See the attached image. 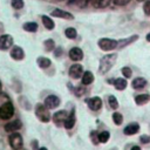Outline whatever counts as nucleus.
<instances>
[{
  "mask_svg": "<svg viewBox=\"0 0 150 150\" xmlns=\"http://www.w3.org/2000/svg\"><path fill=\"white\" fill-rule=\"evenodd\" d=\"M116 60H117V54H115V53L107 54V55H104L103 57H101V60H100V66H98L100 73H101V74L108 73V71L111 69V67L115 64Z\"/></svg>",
  "mask_w": 150,
  "mask_h": 150,
  "instance_id": "f257e3e1",
  "label": "nucleus"
},
{
  "mask_svg": "<svg viewBox=\"0 0 150 150\" xmlns=\"http://www.w3.org/2000/svg\"><path fill=\"white\" fill-rule=\"evenodd\" d=\"M35 115L43 123H48L50 121V118H52L50 114L48 111V108L45 104H41V103H38L35 105Z\"/></svg>",
  "mask_w": 150,
  "mask_h": 150,
  "instance_id": "f03ea898",
  "label": "nucleus"
},
{
  "mask_svg": "<svg viewBox=\"0 0 150 150\" xmlns=\"http://www.w3.org/2000/svg\"><path fill=\"white\" fill-rule=\"evenodd\" d=\"M14 114V107L11 101L0 105V118L1 120H9Z\"/></svg>",
  "mask_w": 150,
  "mask_h": 150,
  "instance_id": "7ed1b4c3",
  "label": "nucleus"
},
{
  "mask_svg": "<svg viewBox=\"0 0 150 150\" xmlns=\"http://www.w3.org/2000/svg\"><path fill=\"white\" fill-rule=\"evenodd\" d=\"M98 47L102 49V50H112L115 48H117V41L116 40H112V39H109V38H102L98 40L97 42Z\"/></svg>",
  "mask_w": 150,
  "mask_h": 150,
  "instance_id": "20e7f679",
  "label": "nucleus"
},
{
  "mask_svg": "<svg viewBox=\"0 0 150 150\" xmlns=\"http://www.w3.org/2000/svg\"><path fill=\"white\" fill-rule=\"evenodd\" d=\"M8 142H9V145L13 150H16V149H20L22 148V144H23V139H22V136L19 134V132H12L8 137Z\"/></svg>",
  "mask_w": 150,
  "mask_h": 150,
  "instance_id": "39448f33",
  "label": "nucleus"
},
{
  "mask_svg": "<svg viewBox=\"0 0 150 150\" xmlns=\"http://www.w3.org/2000/svg\"><path fill=\"white\" fill-rule=\"evenodd\" d=\"M13 47V38L9 34L0 36V50H7Z\"/></svg>",
  "mask_w": 150,
  "mask_h": 150,
  "instance_id": "423d86ee",
  "label": "nucleus"
},
{
  "mask_svg": "<svg viewBox=\"0 0 150 150\" xmlns=\"http://www.w3.org/2000/svg\"><path fill=\"white\" fill-rule=\"evenodd\" d=\"M89 109H91L93 111H97L101 109L102 107V100L98 97V96H94V97H90L88 100H86Z\"/></svg>",
  "mask_w": 150,
  "mask_h": 150,
  "instance_id": "0eeeda50",
  "label": "nucleus"
},
{
  "mask_svg": "<svg viewBox=\"0 0 150 150\" xmlns=\"http://www.w3.org/2000/svg\"><path fill=\"white\" fill-rule=\"evenodd\" d=\"M60 103H61V101L56 95H49L45 98V105L48 109H55L56 107L60 105Z\"/></svg>",
  "mask_w": 150,
  "mask_h": 150,
  "instance_id": "6e6552de",
  "label": "nucleus"
},
{
  "mask_svg": "<svg viewBox=\"0 0 150 150\" xmlns=\"http://www.w3.org/2000/svg\"><path fill=\"white\" fill-rule=\"evenodd\" d=\"M82 74H83V68H82L81 64L75 63V64L70 66V68H69V76L71 79H75V80L80 79L82 76Z\"/></svg>",
  "mask_w": 150,
  "mask_h": 150,
  "instance_id": "1a4fd4ad",
  "label": "nucleus"
},
{
  "mask_svg": "<svg viewBox=\"0 0 150 150\" xmlns=\"http://www.w3.org/2000/svg\"><path fill=\"white\" fill-rule=\"evenodd\" d=\"M52 16H56V18H61V19H66V20H73L74 19V15L71 13L66 12L63 9H60V8H55L52 12Z\"/></svg>",
  "mask_w": 150,
  "mask_h": 150,
  "instance_id": "9d476101",
  "label": "nucleus"
},
{
  "mask_svg": "<svg viewBox=\"0 0 150 150\" xmlns=\"http://www.w3.org/2000/svg\"><path fill=\"white\" fill-rule=\"evenodd\" d=\"M11 57H12L13 60H16V61L22 60V59L25 57V52H23V49H22L21 47H19V46L12 47V49H11Z\"/></svg>",
  "mask_w": 150,
  "mask_h": 150,
  "instance_id": "9b49d317",
  "label": "nucleus"
},
{
  "mask_svg": "<svg viewBox=\"0 0 150 150\" xmlns=\"http://www.w3.org/2000/svg\"><path fill=\"white\" fill-rule=\"evenodd\" d=\"M69 57L73 61H81L83 59V52L79 47H74L69 50Z\"/></svg>",
  "mask_w": 150,
  "mask_h": 150,
  "instance_id": "f8f14e48",
  "label": "nucleus"
},
{
  "mask_svg": "<svg viewBox=\"0 0 150 150\" xmlns=\"http://www.w3.org/2000/svg\"><path fill=\"white\" fill-rule=\"evenodd\" d=\"M67 117H68V112L66 110H59L53 115V121L55 124L59 125L60 123H63Z\"/></svg>",
  "mask_w": 150,
  "mask_h": 150,
  "instance_id": "ddd939ff",
  "label": "nucleus"
},
{
  "mask_svg": "<svg viewBox=\"0 0 150 150\" xmlns=\"http://www.w3.org/2000/svg\"><path fill=\"white\" fill-rule=\"evenodd\" d=\"M21 127H22L21 121H20V120H15V121H12V122H9V123H6L5 130H6L7 132H14V131L19 130Z\"/></svg>",
  "mask_w": 150,
  "mask_h": 150,
  "instance_id": "4468645a",
  "label": "nucleus"
},
{
  "mask_svg": "<svg viewBox=\"0 0 150 150\" xmlns=\"http://www.w3.org/2000/svg\"><path fill=\"white\" fill-rule=\"evenodd\" d=\"M75 125V108L71 109V111L68 114V117L63 122V127L66 129H71Z\"/></svg>",
  "mask_w": 150,
  "mask_h": 150,
  "instance_id": "2eb2a0df",
  "label": "nucleus"
},
{
  "mask_svg": "<svg viewBox=\"0 0 150 150\" xmlns=\"http://www.w3.org/2000/svg\"><path fill=\"white\" fill-rule=\"evenodd\" d=\"M138 130H139V124H138V123H136V122H134V123L128 124V125L123 129V132H124L125 135H128V136H131V135L137 134V132H138Z\"/></svg>",
  "mask_w": 150,
  "mask_h": 150,
  "instance_id": "dca6fc26",
  "label": "nucleus"
},
{
  "mask_svg": "<svg viewBox=\"0 0 150 150\" xmlns=\"http://www.w3.org/2000/svg\"><path fill=\"white\" fill-rule=\"evenodd\" d=\"M137 39H138V35H132V36H129V38H127V39H122V40L117 41V48H124V47L128 46L129 43L135 42Z\"/></svg>",
  "mask_w": 150,
  "mask_h": 150,
  "instance_id": "f3484780",
  "label": "nucleus"
},
{
  "mask_svg": "<svg viewBox=\"0 0 150 150\" xmlns=\"http://www.w3.org/2000/svg\"><path fill=\"white\" fill-rule=\"evenodd\" d=\"M81 82L83 86H88L94 82V75L91 71H84L81 76Z\"/></svg>",
  "mask_w": 150,
  "mask_h": 150,
  "instance_id": "a211bd4d",
  "label": "nucleus"
},
{
  "mask_svg": "<svg viewBox=\"0 0 150 150\" xmlns=\"http://www.w3.org/2000/svg\"><path fill=\"white\" fill-rule=\"evenodd\" d=\"M131 86H132L134 89H142L146 86V80L143 79V77H136V79L132 80Z\"/></svg>",
  "mask_w": 150,
  "mask_h": 150,
  "instance_id": "6ab92c4d",
  "label": "nucleus"
},
{
  "mask_svg": "<svg viewBox=\"0 0 150 150\" xmlns=\"http://www.w3.org/2000/svg\"><path fill=\"white\" fill-rule=\"evenodd\" d=\"M112 83H114V86H115V88H116L117 90H124V89L127 88V86H128L127 80H125V79H122V77H118V79L114 80Z\"/></svg>",
  "mask_w": 150,
  "mask_h": 150,
  "instance_id": "aec40b11",
  "label": "nucleus"
},
{
  "mask_svg": "<svg viewBox=\"0 0 150 150\" xmlns=\"http://www.w3.org/2000/svg\"><path fill=\"white\" fill-rule=\"evenodd\" d=\"M149 101H150V95L149 94H139L135 97V102L138 105H143V104L148 103Z\"/></svg>",
  "mask_w": 150,
  "mask_h": 150,
  "instance_id": "412c9836",
  "label": "nucleus"
},
{
  "mask_svg": "<svg viewBox=\"0 0 150 150\" xmlns=\"http://www.w3.org/2000/svg\"><path fill=\"white\" fill-rule=\"evenodd\" d=\"M41 19H42V23H43V26H45L48 30H52V29L55 27L54 21H53L49 16H47V15H42V16H41Z\"/></svg>",
  "mask_w": 150,
  "mask_h": 150,
  "instance_id": "4be33fe9",
  "label": "nucleus"
},
{
  "mask_svg": "<svg viewBox=\"0 0 150 150\" xmlns=\"http://www.w3.org/2000/svg\"><path fill=\"white\" fill-rule=\"evenodd\" d=\"M90 4L95 8H104L110 4V0H90Z\"/></svg>",
  "mask_w": 150,
  "mask_h": 150,
  "instance_id": "5701e85b",
  "label": "nucleus"
},
{
  "mask_svg": "<svg viewBox=\"0 0 150 150\" xmlns=\"http://www.w3.org/2000/svg\"><path fill=\"white\" fill-rule=\"evenodd\" d=\"M38 64H39V67L40 68H42V69H46V68H48L50 64H52V62H50V60L49 59H47V57H43V56H40V57H38Z\"/></svg>",
  "mask_w": 150,
  "mask_h": 150,
  "instance_id": "b1692460",
  "label": "nucleus"
},
{
  "mask_svg": "<svg viewBox=\"0 0 150 150\" xmlns=\"http://www.w3.org/2000/svg\"><path fill=\"white\" fill-rule=\"evenodd\" d=\"M38 28H39V26L36 22H26L23 25V29L26 32H29V33H35L38 30Z\"/></svg>",
  "mask_w": 150,
  "mask_h": 150,
  "instance_id": "393cba45",
  "label": "nucleus"
},
{
  "mask_svg": "<svg viewBox=\"0 0 150 150\" xmlns=\"http://www.w3.org/2000/svg\"><path fill=\"white\" fill-rule=\"evenodd\" d=\"M64 35L68 38V39H75L76 38V35H77V32H76V29L75 28H73V27H69V28H66V30H64Z\"/></svg>",
  "mask_w": 150,
  "mask_h": 150,
  "instance_id": "a878e982",
  "label": "nucleus"
},
{
  "mask_svg": "<svg viewBox=\"0 0 150 150\" xmlns=\"http://www.w3.org/2000/svg\"><path fill=\"white\" fill-rule=\"evenodd\" d=\"M108 103H109V107L111 109H117L118 108V101L114 95H110L108 97Z\"/></svg>",
  "mask_w": 150,
  "mask_h": 150,
  "instance_id": "bb28decb",
  "label": "nucleus"
},
{
  "mask_svg": "<svg viewBox=\"0 0 150 150\" xmlns=\"http://www.w3.org/2000/svg\"><path fill=\"white\" fill-rule=\"evenodd\" d=\"M110 138V134L108 131H102L98 134V142L100 143H107Z\"/></svg>",
  "mask_w": 150,
  "mask_h": 150,
  "instance_id": "cd10ccee",
  "label": "nucleus"
},
{
  "mask_svg": "<svg viewBox=\"0 0 150 150\" xmlns=\"http://www.w3.org/2000/svg\"><path fill=\"white\" fill-rule=\"evenodd\" d=\"M112 120H114V122H115L116 125H120V124H122V122H123V116H122V114H120V112H114V114H112Z\"/></svg>",
  "mask_w": 150,
  "mask_h": 150,
  "instance_id": "c85d7f7f",
  "label": "nucleus"
},
{
  "mask_svg": "<svg viewBox=\"0 0 150 150\" xmlns=\"http://www.w3.org/2000/svg\"><path fill=\"white\" fill-rule=\"evenodd\" d=\"M45 48H46V50H47V52L53 50V49L55 48V43H54V41H53L52 39L46 40V41H45Z\"/></svg>",
  "mask_w": 150,
  "mask_h": 150,
  "instance_id": "c756f323",
  "label": "nucleus"
},
{
  "mask_svg": "<svg viewBox=\"0 0 150 150\" xmlns=\"http://www.w3.org/2000/svg\"><path fill=\"white\" fill-rule=\"evenodd\" d=\"M122 74H123V76H125L127 79H130V77L132 76V70H131V68H129V67H123V68H122Z\"/></svg>",
  "mask_w": 150,
  "mask_h": 150,
  "instance_id": "7c9ffc66",
  "label": "nucleus"
},
{
  "mask_svg": "<svg viewBox=\"0 0 150 150\" xmlns=\"http://www.w3.org/2000/svg\"><path fill=\"white\" fill-rule=\"evenodd\" d=\"M84 91H86V88L83 87V86H80V87H76L75 89H74V94L77 96V97H80V96H82L83 94H84Z\"/></svg>",
  "mask_w": 150,
  "mask_h": 150,
  "instance_id": "2f4dec72",
  "label": "nucleus"
},
{
  "mask_svg": "<svg viewBox=\"0 0 150 150\" xmlns=\"http://www.w3.org/2000/svg\"><path fill=\"white\" fill-rule=\"evenodd\" d=\"M12 6L15 9H21L23 7V0H12Z\"/></svg>",
  "mask_w": 150,
  "mask_h": 150,
  "instance_id": "473e14b6",
  "label": "nucleus"
},
{
  "mask_svg": "<svg viewBox=\"0 0 150 150\" xmlns=\"http://www.w3.org/2000/svg\"><path fill=\"white\" fill-rule=\"evenodd\" d=\"M143 11H144V14L150 16V0H146L143 5Z\"/></svg>",
  "mask_w": 150,
  "mask_h": 150,
  "instance_id": "72a5a7b5",
  "label": "nucleus"
},
{
  "mask_svg": "<svg viewBox=\"0 0 150 150\" xmlns=\"http://www.w3.org/2000/svg\"><path fill=\"white\" fill-rule=\"evenodd\" d=\"M8 101H11L9 97H8V95L5 94V93H0V105H2L4 103H6Z\"/></svg>",
  "mask_w": 150,
  "mask_h": 150,
  "instance_id": "f704fd0d",
  "label": "nucleus"
},
{
  "mask_svg": "<svg viewBox=\"0 0 150 150\" xmlns=\"http://www.w3.org/2000/svg\"><path fill=\"white\" fill-rule=\"evenodd\" d=\"M90 137H91L93 143H95V144L100 143L98 142V134H96V131H90Z\"/></svg>",
  "mask_w": 150,
  "mask_h": 150,
  "instance_id": "c9c22d12",
  "label": "nucleus"
},
{
  "mask_svg": "<svg viewBox=\"0 0 150 150\" xmlns=\"http://www.w3.org/2000/svg\"><path fill=\"white\" fill-rule=\"evenodd\" d=\"M139 141H141L142 143H144V144H146V143H150V136H146V135H142V136L139 137Z\"/></svg>",
  "mask_w": 150,
  "mask_h": 150,
  "instance_id": "e433bc0d",
  "label": "nucleus"
},
{
  "mask_svg": "<svg viewBox=\"0 0 150 150\" xmlns=\"http://www.w3.org/2000/svg\"><path fill=\"white\" fill-rule=\"evenodd\" d=\"M131 0H114V2L116 4V5H118V6H124V5H127V4H129Z\"/></svg>",
  "mask_w": 150,
  "mask_h": 150,
  "instance_id": "4c0bfd02",
  "label": "nucleus"
},
{
  "mask_svg": "<svg viewBox=\"0 0 150 150\" xmlns=\"http://www.w3.org/2000/svg\"><path fill=\"white\" fill-rule=\"evenodd\" d=\"M54 54H55V56H60V55L62 54V48H60V47H59V48L54 52Z\"/></svg>",
  "mask_w": 150,
  "mask_h": 150,
  "instance_id": "58836bf2",
  "label": "nucleus"
},
{
  "mask_svg": "<svg viewBox=\"0 0 150 150\" xmlns=\"http://www.w3.org/2000/svg\"><path fill=\"white\" fill-rule=\"evenodd\" d=\"M130 150H142V149H141V148H139L138 145H134V146H132V148H131Z\"/></svg>",
  "mask_w": 150,
  "mask_h": 150,
  "instance_id": "ea45409f",
  "label": "nucleus"
},
{
  "mask_svg": "<svg viewBox=\"0 0 150 150\" xmlns=\"http://www.w3.org/2000/svg\"><path fill=\"white\" fill-rule=\"evenodd\" d=\"M146 41H149V42H150V33H148V34H146Z\"/></svg>",
  "mask_w": 150,
  "mask_h": 150,
  "instance_id": "a19ab883",
  "label": "nucleus"
},
{
  "mask_svg": "<svg viewBox=\"0 0 150 150\" xmlns=\"http://www.w3.org/2000/svg\"><path fill=\"white\" fill-rule=\"evenodd\" d=\"M39 150H48V149H47V148H45V146H42V148H40Z\"/></svg>",
  "mask_w": 150,
  "mask_h": 150,
  "instance_id": "79ce46f5",
  "label": "nucleus"
},
{
  "mask_svg": "<svg viewBox=\"0 0 150 150\" xmlns=\"http://www.w3.org/2000/svg\"><path fill=\"white\" fill-rule=\"evenodd\" d=\"M1 88H2V86H1V82H0V93H1Z\"/></svg>",
  "mask_w": 150,
  "mask_h": 150,
  "instance_id": "37998d69",
  "label": "nucleus"
},
{
  "mask_svg": "<svg viewBox=\"0 0 150 150\" xmlns=\"http://www.w3.org/2000/svg\"><path fill=\"white\" fill-rule=\"evenodd\" d=\"M16 150H26V149H22V148H20V149H16Z\"/></svg>",
  "mask_w": 150,
  "mask_h": 150,
  "instance_id": "c03bdc74",
  "label": "nucleus"
},
{
  "mask_svg": "<svg viewBox=\"0 0 150 150\" xmlns=\"http://www.w3.org/2000/svg\"><path fill=\"white\" fill-rule=\"evenodd\" d=\"M137 1H145V0H137Z\"/></svg>",
  "mask_w": 150,
  "mask_h": 150,
  "instance_id": "a18cd8bd",
  "label": "nucleus"
}]
</instances>
